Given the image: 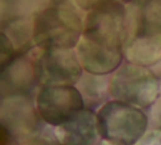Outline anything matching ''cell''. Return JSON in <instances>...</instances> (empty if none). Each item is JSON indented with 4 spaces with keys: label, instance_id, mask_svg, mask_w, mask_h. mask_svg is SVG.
I'll return each mask as SVG.
<instances>
[{
    "label": "cell",
    "instance_id": "9a60e30c",
    "mask_svg": "<svg viewBox=\"0 0 161 145\" xmlns=\"http://www.w3.org/2000/svg\"><path fill=\"white\" fill-rule=\"evenodd\" d=\"M74 2V5L82 10V11H92L94 9H98V8H102L104 5H108L113 1H117V0H72Z\"/></svg>",
    "mask_w": 161,
    "mask_h": 145
},
{
    "label": "cell",
    "instance_id": "8992f818",
    "mask_svg": "<svg viewBox=\"0 0 161 145\" xmlns=\"http://www.w3.org/2000/svg\"><path fill=\"white\" fill-rule=\"evenodd\" d=\"M36 69L39 85H77L84 74L75 49H40Z\"/></svg>",
    "mask_w": 161,
    "mask_h": 145
},
{
    "label": "cell",
    "instance_id": "5b68a950",
    "mask_svg": "<svg viewBox=\"0 0 161 145\" xmlns=\"http://www.w3.org/2000/svg\"><path fill=\"white\" fill-rule=\"evenodd\" d=\"M34 104L42 121L52 128L64 124L87 108L75 85H40Z\"/></svg>",
    "mask_w": 161,
    "mask_h": 145
},
{
    "label": "cell",
    "instance_id": "30bf717a",
    "mask_svg": "<svg viewBox=\"0 0 161 145\" xmlns=\"http://www.w3.org/2000/svg\"><path fill=\"white\" fill-rule=\"evenodd\" d=\"M53 135L59 145H97L102 140L97 112L84 108L64 124L53 128Z\"/></svg>",
    "mask_w": 161,
    "mask_h": 145
},
{
    "label": "cell",
    "instance_id": "ffe728a7",
    "mask_svg": "<svg viewBox=\"0 0 161 145\" xmlns=\"http://www.w3.org/2000/svg\"><path fill=\"white\" fill-rule=\"evenodd\" d=\"M40 145H59V144L55 141V142H50V144H40Z\"/></svg>",
    "mask_w": 161,
    "mask_h": 145
},
{
    "label": "cell",
    "instance_id": "ba28073f",
    "mask_svg": "<svg viewBox=\"0 0 161 145\" xmlns=\"http://www.w3.org/2000/svg\"><path fill=\"white\" fill-rule=\"evenodd\" d=\"M39 50L34 46L28 51L19 52L6 66L0 68V85L4 96L25 95L39 84L36 69Z\"/></svg>",
    "mask_w": 161,
    "mask_h": 145
},
{
    "label": "cell",
    "instance_id": "52a82bcc",
    "mask_svg": "<svg viewBox=\"0 0 161 145\" xmlns=\"http://www.w3.org/2000/svg\"><path fill=\"white\" fill-rule=\"evenodd\" d=\"M1 128L8 130L19 140H29L36 132L42 119L38 115L35 104L26 95L4 96L0 110Z\"/></svg>",
    "mask_w": 161,
    "mask_h": 145
},
{
    "label": "cell",
    "instance_id": "5bb4252c",
    "mask_svg": "<svg viewBox=\"0 0 161 145\" xmlns=\"http://www.w3.org/2000/svg\"><path fill=\"white\" fill-rule=\"evenodd\" d=\"M18 51L13 44V41L9 39V36L1 31V60H0V68L6 66L15 56Z\"/></svg>",
    "mask_w": 161,
    "mask_h": 145
},
{
    "label": "cell",
    "instance_id": "2e32d148",
    "mask_svg": "<svg viewBox=\"0 0 161 145\" xmlns=\"http://www.w3.org/2000/svg\"><path fill=\"white\" fill-rule=\"evenodd\" d=\"M135 145H161V129L153 128L147 130Z\"/></svg>",
    "mask_w": 161,
    "mask_h": 145
},
{
    "label": "cell",
    "instance_id": "4fadbf2b",
    "mask_svg": "<svg viewBox=\"0 0 161 145\" xmlns=\"http://www.w3.org/2000/svg\"><path fill=\"white\" fill-rule=\"evenodd\" d=\"M109 82L111 75H94L84 71L75 86L82 92L86 104H88L89 101H99L106 96H111Z\"/></svg>",
    "mask_w": 161,
    "mask_h": 145
},
{
    "label": "cell",
    "instance_id": "9c48e42d",
    "mask_svg": "<svg viewBox=\"0 0 161 145\" xmlns=\"http://www.w3.org/2000/svg\"><path fill=\"white\" fill-rule=\"evenodd\" d=\"M161 32V0H135L125 4V38L150 36Z\"/></svg>",
    "mask_w": 161,
    "mask_h": 145
},
{
    "label": "cell",
    "instance_id": "e0dca14e",
    "mask_svg": "<svg viewBox=\"0 0 161 145\" xmlns=\"http://www.w3.org/2000/svg\"><path fill=\"white\" fill-rule=\"evenodd\" d=\"M150 109H151V121L155 124V128L161 129V98Z\"/></svg>",
    "mask_w": 161,
    "mask_h": 145
},
{
    "label": "cell",
    "instance_id": "7c38bea8",
    "mask_svg": "<svg viewBox=\"0 0 161 145\" xmlns=\"http://www.w3.org/2000/svg\"><path fill=\"white\" fill-rule=\"evenodd\" d=\"M3 31L13 41L18 54L28 51L34 48L33 41V16L31 18H18L11 20Z\"/></svg>",
    "mask_w": 161,
    "mask_h": 145
},
{
    "label": "cell",
    "instance_id": "8fae6325",
    "mask_svg": "<svg viewBox=\"0 0 161 145\" xmlns=\"http://www.w3.org/2000/svg\"><path fill=\"white\" fill-rule=\"evenodd\" d=\"M125 61L151 68L161 61V32L123 41Z\"/></svg>",
    "mask_w": 161,
    "mask_h": 145
},
{
    "label": "cell",
    "instance_id": "7a4b0ae2",
    "mask_svg": "<svg viewBox=\"0 0 161 145\" xmlns=\"http://www.w3.org/2000/svg\"><path fill=\"white\" fill-rule=\"evenodd\" d=\"M84 18L72 1L52 4L33 15V41L40 49H75Z\"/></svg>",
    "mask_w": 161,
    "mask_h": 145
},
{
    "label": "cell",
    "instance_id": "277c9868",
    "mask_svg": "<svg viewBox=\"0 0 161 145\" xmlns=\"http://www.w3.org/2000/svg\"><path fill=\"white\" fill-rule=\"evenodd\" d=\"M111 99L150 109L161 98V80L146 66L125 61L112 75Z\"/></svg>",
    "mask_w": 161,
    "mask_h": 145
},
{
    "label": "cell",
    "instance_id": "6da1fadb",
    "mask_svg": "<svg viewBox=\"0 0 161 145\" xmlns=\"http://www.w3.org/2000/svg\"><path fill=\"white\" fill-rule=\"evenodd\" d=\"M125 4L113 1L86 12L82 36L75 52L83 70L94 75H112L125 60Z\"/></svg>",
    "mask_w": 161,
    "mask_h": 145
},
{
    "label": "cell",
    "instance_id": "d6986e66",
    "mask_svg": "<svg viewBox=\"0 0 161 145\" xmlns=\"http://www.w3.org/2000/svg\"><path fill=\"white\" fill-rule=\"evenodd\" d=\"M118 1H121L122 4H128V2H131V1H135V0H118Z\"/></svg>",
    "mask_w": 161,
    "mask_h": 145
},
{
    "label": "cell",
    "instance_id": "3957f363",
    "mask_svg": "<svg viewBox=\"0 0 161 145\" xmlns=\"http://www.w3.org/2000/svg\"><path fill=\"white\" fill-rule=\"evenodd\" d=\"M99 135L117 145H135L148 130L150 118L143 109L119 101L107 100L97 109Z\"/></svg>",
    "mask_w": 161,
    "mask_h": 145
},
{
    "label": "cell",
    "instance_id": "ac0fdd59",
    "mask_svg": "<svg viewBox=\"0 0 161 145\" xmlns=\"http://www.w3.org/2000/svg\"><path fill=\"white\" fill-rule=\"evenodd\" d=\"M97 145H117V144H113V142H109V141H107V140H103V139H102Z\"/></svg>",
    "mask_w": 161,
    "mask_h": 145
}]
</instances>
